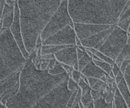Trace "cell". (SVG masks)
<instances>
[{
  "label": "cell",
  "instance_id": "1",
  "mask_svg": "<svg viewBox=\"0 0 130 108\" xmlns=\"http://www.w3.org/2000/svg\"><path fill=\"white\" fill-rule=\"evenodd\" d=\"M37 51L35 49L29 55L21 70L18 91L7 102V108H31L54 88L70 77L66 72L52 75L48 70L37 68L34 64Z\"/></svg>",
  "mask_w": 130,
  "mask_h": 108
},
{
  "label": "cell",
  "instance_id": "2",
  "mask_svg": "<svg viewBox=\"0 0 130 108\" xmlns=\"http://www.w3.org/2000/svg\"><path fill=\"white\" fill-rule=\"evenodd\" d=\"M61 1H17L23 44L30 55Z\"/></svg>",
  "mask_w": 130,
  "mask_h": 108
},
{
  "label": "cell",
  "instance_id": "3",
  "mask_svg": "<svg viewBox=\"0 0 130 108\" xmlns=\"http://www.w3.org/2000/svg\"><path fill=\"white\" fill-rule=\"evenodd\" d=\"M126 0L68 1L74 23L114 26L117 23Z\"/></svg>",
  "mask_w": 130,
  "mask_h": 108
},
{
  "label": "cell",
  "instance_id": "4",
  "mask_svg": "<svg viewBox=\"0 0 130 108\" xmlns=\"http://www.w3.org/2000/svg\"><path fill=\"white\" fill-rule=\"evenodd\" d=\"M27 59L23 56L9 29L0 31V83L20 73Z\"/></svg>",
  "mask_w": 130,
  "mask_h": 108
},
{
  "label": "cell",
  "instance_id": "5",
  "mask_svg": "<svg viewBox=\"0 0 130 108\" xmlns=\"http://www.w3.org/2000/svg\"><path fill=\"white\" fill-rule=\"evenodd\" d=\"M69 78L54 88L31 108H66L73 93L67 87Z\"/></svg>",
  "mask_w": 130,
  "mask_h": 108
},
{
  "label": "cell",
  "instance_id": "6",
  "mask_svg": "<svg viewBox=\"0 0 130 108\" xmlns=\"http://www.w3.org/2000/svg\"><path fill=\"white\" fill-rule=\"evenodd\" d=\"M74 24L68 12V1H61L40 35L42 42L68 25L74 26Z\"/></svg>",
  "mask_w": 130,
  "mask_h": 108
},
{
  "label": "cell",
  "instance_id": "7",
  "mask_svg": "<svg viewBox=\"0 0 130 108\" xmlns=\"http://www.w3.org/2000/svg\"><path fill=\"white\" fill-rule=\"evenodd\" d=\"M128 34L115 25L102 46L98 50L114 61L126 45Z\"/></svg>",
  "mask_w": 130,
  "mask_h": 108
},
{
  "label": "cell",
  "instance_id": "8",
  "mask_svg": "<svg viewBox=\"0 0 130 108\" xmlns=\"http://www.w3.org/2000/svg\"><path fill=\"white\" fill-rule=\"evenodd\" d=\"M76 35L74 26L68 25L42 42L46 45H75Z\"/></svg>",
  "mask_w": 130,
  "mask_h": 108
},
{
  "label": "cell",
  "instance_id": "9",
  "mask_svg": "<svg viewBox=\"0 0 130 108\" xmlns=\"http://www.w3.org/2000/svg\"><path fill=\"white\" fill-rule=\"evenodd\" d=\"M54 55L55 59L60 63L72 66L74 69L78 70L77 47L76 46H67L55 53Z\"/></svg>",
  "mask_w": 130,
  "mask_h": 108
},
{
  "label": "cell",
  "instance_id": "10",
  "mask_svg": "<svg viewBox=\"0 0 130 108\" xmlns=\"http://www.w3.org/2000/svg\"><path fill=\"white\" fill-rule=\"evenodd\" d=\"M111 26H112L84 23H74V24L76 35L80 41L86 39Z\"/></svg>",
  "mask_w": 130,
  "mask_h": 108
},
{
  "label": "cell",
  "instance_id": "11",
  "mask_svg": "<svg viewBox=\"0 0 130 108\" xmlns=\"http://www.w3.org/2000/svg\"><path fill=\"white\" fill-rule=\"evenodd\" d=\"M16 43L19 47L20 50L22 52V54L24 57L26 59H28L29 54L25 50L22 34L21 31V27L20 24L19 20V12L17 5V1L16 2L15 6H14V19L12 26L9 29Z\"/></svg>",
  "mask_w": 130,
  "mask_h": 108
},
{
  "label": "cell",
  "instance_id": "12",
  "mask_svg": "<svg viewBox=\"0 0 130 108\" xmlns=\"http://www.w3.org/2000/svg\"><path fill=\"white\" fill-rule=\"evenodd\" d=\"M114 26L97 33L86 39L81 41L82 46L85 48H94L98 50L111 33Z\"/></svg>",
  "mask_w": 130,
  "mask_h": 108
},
{
  "label": "cell",
  "instance_id": "13",
  "mask_svg": "<svg viewBox=\"0 0 130 108\" xmlns=\"http://www.w3.org/2000/svg\"><path fill=\"white\" fill-rule=\"evenodd\" d=\"M82 75L86 78H93L106 82L108 75L99 67L93 61L88 63L81 71Z\"/></svg>",
  "mask_w": 130,
  "mask_h": 108
},
{
  "label": "cell",
  "instance_id": "14",
  "mask_svg": "<svg viewBox=\"0 0 130 108\" xmlns=\"http://www.w3.org/2000/svg\"><path fill=\"white\" fill-rule=\"evenodd\" d=\"M14 6H10L5 3L1 18L0 31L9 29L12 26L14 19Z\"/></svg>",
  "mask_w": 130,
  "mask_h": 108
},
{
  "label": "cell",
  "instance_id": "15",
  "mask_svg": "<svg viewBox=\"0 0 130 108\" xmlns=\"http://www.w3.org/2000/svg\"><path fill=\"white\" fill-rule=\"evenodd\" d=\"M117 88L128 108H130V92L123 79L117 85Z\"/></svg>",
  "mask_w": 130,
  "mask_h": 108
},
{
  "label": "cell",
  "instance_id": "16",
  "mask_svg": "<svg viewBox=\"0 0 130 108\" xmlns=\"http://www.w3.org/2000/svg\"><path fill=\"white\" fill-rule=\"evenodd\" d=\"M130 54V35L128 34V40L126 45L121 50L118 57L115 60V63L120 66L122 62L126 59H127Z\"/></svg>",
  "mask_w": 130,
  "mask_h": 108
},
{
  "label": "cell",
  "instance_id": "17",
  "mask_svg": "<svg viewBox=\"0 0 130 108\" xmlns=\"http://www.w3.org/2000/svg\"><path fill=\"white\" fill-rule=\"evenodd\" d=\"M69 45H46L42 46L41 48V55L47 54H54L61 49Z\"/></svg>",
  "mask_w": 130,
  "mask_h": 108
},
{
  "label": "cell",
  "instance_id": "18",
  "mask_svg": "<svg viewBox=\"0 0 130 108\" xmlns=\"http://www.w3.org/2000/svg\"><path fill=\"white\" fill-rule=\"evenodd\" d=\"M113 105L114 108H128L117 88L114 93Z\"/></svg>",
  "mask_w": 130,
  "mask_h": 108
},
{
  "label": "cell",
  "instance_id": "19",
  "mask_svg": "<svg viewBox=\"0 0 130 108\" xmlns=\"http://www.w3.org/2000/svg\"><path fill=\"white\" fill-rule=\"evenodd\" d=\"M85 49L89 50L91 53H92L94 55L96 56L102 61L108 63L111 65H113L115 62V61L113 60H112V59H111L110 58H109V57H108L107 56H106V55L102 53V52H101L100 51H99L96 49H95L94 48H85Z\"/></svg>",
  "mask_w": 130,
  "mask_h": 108
},
{
  "label": "cell",
  "instance_id": "20",
  "mask_svg": "<svg viewBox=\"0 0 130 108\" xmlns=\"http://www.w3.org/2000/svg\"><path fill=\"white\" fill-rule=\"evenodd\" d=\"M92 61V58L90 57L86 52V54L83 57L78 60V70L81 72L83 69Z\"/></svg>",
  "mask_w": 130,
  "mask_h": 108
},
{
  "label": "cell",
  "instance_id": "21",
  "mask_svg": "<svg viewBox=\"0 0 130 108\" xmlns=\"http://www.w3.org/2000/svg\"><path fill=\"white\" fill-rule=\"evenodd\" d=\"M94 63L101 69H102L105 73H106L108 75L110 73L112 70V65L102 61H96V60H93Z\"/></svg>",
  "mask_w": 130,
  "mask_h": 108
},
{
  "label": "cell",
  "instance_id": "22",
  "mask_svg": "<svg viewBox=\"0 0 130 108\" xmlns=\"http://www.w3.org/2000/svg\"><path fill=\"white\" fill-rule=\"evenodd\" d=\"M93 105L94 108H113V102L107 103L103 97L93 101Z\"/></svg>",
  "mask_w": 130,
  "mask_h": 108
},
{
  "label": "cell",
  "instance_id": "23",
  "mask_svg": "<svg viewBox=\"0 0 130 108\" xmlns=\"http://www.w3.org/2000/svg\"><path fill=\"white\" fill-rule=\"evenodd\" d=\"M93 102V100L91 95V90L86 93V94L82 95L81 98V102L85 108L87 107Z\"/></svg>",
  "mask_w": 130,
  "mask_h": 108
},
{
  "label": "cell",
  "instance_id": "24",
  "mask_svg": "<svg viewBox=\"0 0 130 108\" xmlns=\"http://www.w3.org/2000/svg\"><path fill=\"white\" fill-rule=\"evenodd\" d=\"M48 73L52 75H58L66 72L63 68L61 63L56 61V63L54 67L50 70H48Z\"/></svg>",
  "mask_w": 130,
  "mask_h": 108
},
{
  "label": "cell",
  "instance_id": "25",
  "mask_svg": "<svg viewBox=\"0 0 130 108\" xmlns=\"http://www.w3.org/2000/svg\"><path fill=\"white\" fill-rule=\"evenodd\" d=\"M78 86L81 90L82 95L90 91L91 89L88 84L85 83L82 79H81L79 82L78 83Z\"/></svg>",
  "mask_w": 130,
  "mask_h": 108
},
{
  "label": "cell",
  "instance_id": "26",
  "mask_svg": "<svg viewBox=\"0 0 130 108\" xmlns=\"http://www.w3.org/2000/svg\"><path fill=\"white\" fill-rule=\"evenodd\" d=\"M130 24V18L118 21L116 25L123 30L127 32L129 25Z\"/></svg>",
  "mask_w": 130,
  "mask_h": 108
},
{
  "label": "cell",
  "instance_id": "27",
  "mask_svg": "<svg viewBox=\"0 0 130 108\" xmlns=\"http://www.w3.org/2000/svg\"><path fill=\"white\" fill-rule=\"evenodd\" d=\"M67 87L68 89L71 91H74L75 90L78 88V84L75 82L71 78H69L68 81Z\"/></svg>",
  "mask_w": 130,
  "mask_h": 108
},
{
  "label": "cell",
  "instance_id": "28",
  "mask_svg": "<svg viewBox=\"0 0 130 108\" xmlns=\"http://www.w3.org/2000/svg\"><path fill=\"white\" fill-rule=\"evenodd\" d=\"M124 79L130 92V64L124 73Z\"/></svg>",
  "mask_w": 130,
  "mask_h": 108
},
{
  "label": "cell",
  "instance_id": "29",
  "mask_svg": "<svg viewBox=\"0 0 130 108\" xmlns=\"http://www.w3.org/2000/svg\"><path fill=\"white\" fill-rule=\"evenodd\" d=\"M81 72H80L79 70L73 69L70 78H71L75 82H76L78 84V83L79 82V81L81 79Z\"/></svg>",
  "mask_w": 130,
  "mask_h": 108
},
{
  "label": "cell",
  "instance_id": "30",
  "mask_svg": "<svg viewBox=\"0 0 130 108\" xmlns=\"http://www.w3.org/2000/svg\"><path fill=\"white\" fill-rule=\"evenodd\" d=\"M103 94H104V92L91 89V95L92 96L93 101L103 97Z\"/></svg>",
  "mask_w": 130,
  "mask_h": 108
},
{
  "label": "cell",
  "instance_id": "31",
  "mask_svg": "<svg viewBox=\"0 0 130 108\" xmlns=\"http://www.w3.org/2000/svg\"><path fill=\"white\" fill-rule=\"evenodd\" d=\"M130 18V5L128 8L125 10H123L120 16L118 21Z\"/></svg>",
  "mask_w": 130,
  "mask_h": 108
},
{
  "label": "cell",
  "instance_id": "32",
  "mask_svg": "<svg viewBox=\"0 0 130 108\" xmlns=\"http://www.w3.org/2000/svg\"><path fill=\"white\" fill-rule=\"evenodd\" d=\"M50 60L41 59L38 67V69L41 70H46L47 69Z\"/></svg>",
  "mask_w": 130,
  "mask_h": 108
},
{
  "label": "cell",
  "instance_id": "33",
  "mask_svg": "<svg viewBox=\"0 0 130 108\" xmlns=\"http://www.w3.org/2000/svg\"><path fill=\"white\" fill-rule=\"evenodd\" d=\"M130 64V59H125L121 63L120 68L121 72H122L123 74L126 70V69L127 68V67Z\"/></svg>",
  "mask_w": 130,
  "mask_h": 108
},
{
  "label": "cell",
  "instance_id": "34",
  "mask_svg": "<svg viewBox=\"0 0 130 108\" xmlns=\"http://www.w3.org/2000/svg\"><path fill=\"white\" fill-rule=\"evenodd\" d=\"M63 68L64 69V71H66V73L68 75V76L70 77L71 75L72 74V71L73 70L74 68L72 66H70L68 65H66V64H61Z\"/></svg>",
  "mask_w": 130,
  "mask_h": 108
},
{
  "label": "cell",
  "instance_id": "35",
  "mask_svg": "<svg viewBox=\"0 0 130 108\" xmlns=\"http://www.w3.org/2000/svg\"><path fill=\"white\" fill-rule=\"evenodd\" d=\"M124 79V74L121 71V70L119 72V73L115 76L114 81L115 83L117 85L119 84L123 79Z\"/></svg>",
  "mask_w": 130,
  "mask_h": 108
},
{
  "label": "cell",
  "instance_id": "36",
  "mask_svg": "<svg viewBox=\"0 0 130 108\" xmlns=\"http://www.w3.org/2000/svg\"><path fill=\"white\" fill-rule=\"evenodd\" d=\"M120 71V67L117 65L115 62L112 65V70L111 71L114 74L115 77V76L119 73V72Z\"/></svg>",
  "mask_w": 130,
  "mask_h": 108
},
{
  "label": "cell",
  "instance_id": "37",
  "mask_svg": "<svg viewBox=\"0 0 130 108\" xmlns=\"http://www.w3.org/2000/svg\"><path fill=\"white\" fill-rule=\"evenodd\" d=\"M99 79L93 78H87V81H88V85L90 86V87L91 88L92 86L96 83Z\"/></svg>",
  "mask_w": 130,
  "mask_h": 108
},
{
  "label": "cell",
  "instance_id": "38",
  "mask_svg": "<svg viewBox=\"0 0 130 108\" xmlns=\"http://www.w3.org/2000/svg\"><path fill=\"white\" fill-rule=\"evenodd\" d=\"M86 54V50L82 51L77 47V56L78 60L80 59L82 57H83Z\"/></svg>",
  "mask_w": 130,
  "mask_h": 108
},
{
  "label": "cell",
  "instance_id": "39",
  "mask_svg": "<svg viewBox=\"0 0 130 108\" xmlns=\"http://www.w3.org/2000/svg\"><path fill=\"white\" fill-rule=\"evenodd\" d=\"M56 63V60L55 59H53L50 60L47 70H50V69H52L54 67Z\"/></svg>",
  "mask_w": 130,
  "mask_h": 108
},
{
  "label": "cell",
  "instance_id": "40",
  "mask_svg": "<svg viewBox=\"0 0 130 108\" xmlns=\"http://www.w3.org/2000/svg\"><path fill=\"white\" fill-rule=\"evenodd\" d=\"M53 59H55L54 54H47V55H41V59L51 60Z\"/></svg>",
  "mask_w": 130,
  "mask_h": 108
},
{
  "label": "cell",
  "instance_id": "41",
  "mask_svg": "<svg viewBox=\"0 0 130 108\" xmlns=\"http://www.w3.org/2000/svg\"><path fill=\"white\" fill-rule=\"evenodd\" d=\"M75 45L76 47H80V46H82L81 41L77 36H76V39H75Z\"/></svg>",
  "mask_w": 130,
  "mask_h": 108
},
{
  "label": "cell",
  "instance_id": "42",
  "mask_svg": "<svg viewBox=\"0 0 130 108\" xmlns=\"http://www.w3.org/2000/svg\"><path fill=\"white\" fill-rule=\"evenodd\" d=\"M5 3V1H0V11L3 8Z\"/></svg>",
  "mask_w": 130,
  "mask_h": 108
},
{
  "label": "cell",
  "instance_id": "43",
  "mask_svg": "<svg viewBox=\"0 0 130 108\" xmlns=\"http://www.w3.org/2000/svg\"><path fill=\"white\" fill-rule=\"evenodd\" d=\"M86 108H94V105H93V102L91 103L90 105H89Z\"/></svg>",
  "mask_w": 130,
  "mask_h": 108
},
{
  "label": "cell",
  "instance_id": "44",
  "mask_svg": "<svg viewBox=\"0 0 130 108\" xmlns=\"http://www.w3.org/2000/svg\"><path fill=\"white\" fill-rule=\"evenodd\" d=\"M72 108H80L79 107V104H77L76 105H74V106H73Z\"/></svg>",
  "mask_w": 130,
  "mask_h": 108
},
{
  "label": "cell",
  "instance_id": "45",
  "mask_svg": "<svg viewBox=\"0 0 130 108\" xmlns=\"http://www.w3.org/2000/svg\"><path fill=\"white\" fill-rule=\"evenodd\" d=\"M127 33L129 35H130V24H129V27H128V30H127Z\"/></svg>",
  "mask_w": 130,
  "mask_h": 108
},
{
  "label": "cell",
  "instance_id": "46",
  "mask_svg": "<svg viewBox=\"0 0 130 108\" xmlns=\"http://www.w3.org/2000/svg\"><path fill=\"white\" fill-rule=\"evenodd\" d=\"M3 9H2V10L0 11V22H1V16H2V11H3Z\"/></svg>",
  "mask_w": 130,
  "mask_h": 108
},
{
  "label": "cell",
  "instance_id": "47",
  "mask_svg": "<svg viewBox=\"0 0 130 108\" xmlns=\"http://www.w3.org/2000/svg\"><path fill=\"white\" fill-rule=\"evenodd\" d=\"M127 59H130V54H129V56H128V58H127Z\"/></svg>",
  "mask_w": 130,
  "mask_h": 108
},
{
  "label": "cell",
  "instance_id": "48",
  "mask_svg": "<svg viewBox=\"0 0 130 108\" xmlns=\"http://www.w3.org/2000/svg\"><path fill=\"white\" fill-rule=\"evenodd\" d=\"M113 108H114V107H113Z\"/></svg>",
  "mask_w": 130,
  "mask_h": 108
},
{
  "label": "cell",
  "instance_id": "49",
  "mask_svg": "<svg viewBox=\"0 0 130 108\" xmlns=\"http://www.w3.org/2000/svg\"><path fill=\"white\" fill-rule=\"evenodd\" d=\"M6 108H7V107H6Z\"/></svg>",
  "mask_w": 130,
  "mask_h": 108
}]
</instances>
